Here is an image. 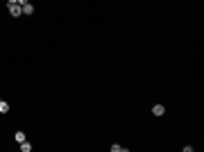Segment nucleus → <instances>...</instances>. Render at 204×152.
<instances>
[{"label":"nucleus","instance_id":"f257e3e1","mask_svg":"<svg viewBox=\"0 0 204 152\" xmlns=\"http://www.w3.org/2000/svg\"><path fill=\"white\" fill-rule=\"evenodd\" d=\"M9 14H12L14 18L23 16V7H21V5H9Z\"/></svg>","mask_w":204,"mask_h":152},{"label":"nucleus","instance_id":"f03ea898","mask_svg":"<svg viewBox=\"0 0 204 152\" xmlns=\"http://www.w3.org/2000/svg\"><path fill=\"white\" fill-rule=\"evenodd\" d=\"M152 113H154V116H163V113H166V107H163V104H154Z\"/></svg>","mask_w":204,"mask_h":152},{"label":"nucleus","instance_id":"7ed1b4c3","mask_svg":"<svg viewBox=\"0 0 204 152\" xmlns=\"http://www.w3.org/2000/svg\"><path fill=\"white\" fill-rule=\"evenodd\" d=\"M18 145H21V152H32V143H30V141H23V143H18Z\"/></svg>","mask_w":204,"mask_h":152},{"label":"nucleus","instance_id":"20e7f679","mask_svg":"<svg viewBox=\"0 0 204 152\" xmlns=\"http://www.w3.org/2000/svg\"><path fill=\"white\" fill-rule=\"evenodd\" d=\"M14 141H16V143H23V141H25V132H21V129H18L16 134H14Z\"/></svg>","mask_w":204,"mask_h":152},{"label":"nucleus","instance_id":"39448f33","mask_svg":"<svg viewBox=\"0 0 204 152\" xmlns=\"http://www.w3.org/2000/svg\"><path fill=\"white\" fill-rule=\"evenodd\" d=\"M30 14H34V7L27 3V5H23V16H30Z\"/></svg>","mask_w":204,"mask_h":152},{"label":"nucleus","instance_id":"423d86ee","mask_svg":"<svg viewBox=\"0 0 204 152\" xmlns=\"http://www.w3.org/2000/svg\"><path fill=\"white\" fill-rule=\"evenodd\" d=\"M7 111H9V102L0 100V113H7Z\"/></svg>","mask_w":204,"mask_h":152},{"label":"nucleus","instance_id":"0eeeda50","mask_svg":"<svg viewBox=\"0 0 204 152\" xmlns=\"http://www.w3.org/2000/svg\"><path fill=\"white\" fill-rule=\"evenodd\" d=\"M125 150H127V148H123V145H118V143L111 145V152H125Z\"/></svg>","mask_w":204,"mask_h":152},{"label":"nucleus","instance_id":"6e6552de","mask_svg":"<svg viewBox=\"0 0 204 152\" xmlns=\"http://www.w3.org/2000/svg\"><path fill=\"white\" fill-rule=\"evenodd\" d=\"M7 3H9V5H18V0H7Z\"/></svg>","mask_w":204,"mask_h":152},{"label":"nucleus","instance_id":"1a4fd4ad","mask_svg":"<svg viewBox=\"0 0 204 152\" xmlns=\"http://www.w3.org/2000/svg\"><path fill=\"white\" fill-rule=\"evenodd\" d=\"M18 5H21V7H23V5H27V0H18Z\"/></svg>","mask_w":204,"mask_h":152}]
</instances>
